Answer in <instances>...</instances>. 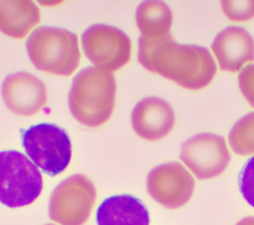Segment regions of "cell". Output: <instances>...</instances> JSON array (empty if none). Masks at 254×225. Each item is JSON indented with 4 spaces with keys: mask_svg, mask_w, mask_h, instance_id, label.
<instances>
[{
    "mask_svg": "<svg viewBox=\"0 0 254 225\" xmlns=\"http://www.w3.org/2000/svg\"><path fill=\"white\" fill-rule=\"evenodd\" d=\"M97 225H149L150 217L142 201L129 194L113 195L96 211Z\"/></svg>",
    "mask_w": 254,
    "mask_h": 225,
    "instance_id": "cell-13",
    "label": "cell"
},
{
    "mask_svg": "<svg viewBox=\"0 0 254 225\" xmlns=\"http://www.w3.org/2000/svg\"><path fill=\"white\" fill-rule=\"evenodd\" d=\"M26 49L36 68L48 73L68 76L79 65L77 36L65 29L37 28L29 36Z\"/></svg>",
    "mask_w": 254,
    "mask_h": 225,
    "instance_id": "cell-3",
    "label": "cell"
},
{
    "mask_svg": "<svg viewBox=\"0 0 254 225\" xmlns=\"http://www.w3.org/2000/svg\"><path fill=\"white\" fill-rule=\"evenodd\" d=\"M43 177L38 167L18 151L0 152V202L17 208L29 205L40 195Z\"/></svg>",
    "mask_w": 254,
    "mask_h": 225,
    "instance_id": "cell-4",
    "label": "cell"
},
{
    "mask_svg": "<svg viewBox=\"0 0 254 225\" xmlns=\"http://www.w3.org/2000/svg\"><path fill=\"white\" fill-rule=\"evenodd\" d=\"M95 197V187L87 177L72 175L53 191L50 216L62 225H82L90 215Z\"/></svg>",
    "mask_w": 254,
    "mask_h": 225,
    "instance_id": "cell-7",
    "label": "cell"
},
{
    "mask_svg": "<svg viewBox=\"0 0 254 225\" xmlns=\"http://www.w3.org/2000/svg\"><path fill=\"white\" fill-rule=\"evenodd\" d=\"M236 225H254V217L250 216V217L243 218Z\"/></svg>",
    "mask_w": 254,
    "mask_h": 225,
    "instance_id": "cell-20",
    "label": "cell"
},
{
    "mask_svg": "<svg viewBox=\"0 0 254 225\" xmlns=\"http://www.w3.org/2000/svg\"><path fill=\"white\" fill-rule=\"evenodd\" d=\"M211 50L224 71L236 72L254 60V39L242 27L230 26L220 31L212 42Z\"/></svg>",
    "mask_w": 254,
    "mask_h": 225,
    "instance_id": "cell-12",
    "label": "cell"
},
{
    "mask_svg": "<svg viewBox=\"0 0 254 225\" xmlns=\"http://www.w3.org/2000/svg\"><path fill=\"white\" fill-rule=\"evenodd\" d=\"M238 84L244 98L254 108V63L241 69L238 74Z\"/></svg>",
    "mask_w": 254,
    "mask_h": 225,
    "instance_id": "cell-19",
    "label": "cell"
},
{
    "mask_svg": "<svg viewBox=\"0 0 254 225\" xmlns=\"http://www.w3.org/2000/svg\"><path fill=\"white\" fill-rule=\"evenodd\" d=\"M228 142L235 154L254 155V112L243 116L232 126Z\"/></svg>",
    "mask_w": 254,
    "mask_h": 225,
    "instance_id": "cell-16",
    "label": "cell"
},
{
    "mask_svg": "<svg viewBox=\"0 0 254 225\" xmlns=\"http://www.w3.org/2000/svg\"><path fill=\"white\" fill-rule=\"evenodd\" d=\"M81 47L96 68L109 72L126 65L132 52L131 40L123 31L103 24L92 25L82 33Z\"/></svg>",
    "mask_w": 254,
    "mask_h": 225,
    "instance_id": "cell-6",
    "label": "cell"
},
{
    "mask_svg": "<svg viewBox=\"0 0 254 225\" xmlns=\"http://www.w3.org/2000/svg\"><path fill=\"white\" fill-rule=\"evenodd\" d=\"M1 92L8 109L20 116L29 117L37 114L48 101L45 83L37 76L25 71L6 76Z\"/></svg>",
    "mask_w": 254,
    "mask_h": 225,
    "instance_id": "cell-10",
    "label": "cell"
},
{
    "mask_svg": "<svg viewBox=\"0 0 254 225\" xmlns=\"http://www.w3.org/2000/svg\"><path fill=\"white\" fill-rule=\"evenodd\" d=\"M238 181L239 189L244 199L254 207V156L243 166Z\"/></svg>",
    "mask_w": 254,
    "mask_h": 225,
    "instance_id": "cell-18",
    "label": "cell"
},
{
    "mask_svg": "<svg viewBox=\"0 0 254 225\" xmlns=\"http://www.w3.org/2000/svg\"><path fill=\"white\" fill-rule=\"evenodd\" d=\"M22 145L28 158L52 176L64 171L71 158L68 135L52 123H40L23 131Z\"/></svg>",
    "mask_w": 254,
    "mask_h": 225,
    "instance_id": "cell-5",
    "label": "cell"
},
{
    "mask_svg": "<svg viewBox=\"0 0 254 225\" xmlns=\"http://www.w3.org/2000/svg\"><path fill=\"white\" fill-rule=\"evenodd\" d=\"M194 179L181 164L172 162L153 169L147 178L149 194L169 209L185 205L192 196Z\"/></svg>",
    "mask_w": 254,
    "mask_h": 225,
    "instance_id": "cell-9",
    "label": "cell"
},
{
    "mask_svg": "<svg viewBox=\"0 0 254 225\" xmlns=\"http://www.w3.org/2000/svg\"><path fill=\"white\" fill-rule=\"evenodd\" d=\"M230 159L224 138L212 133L196 134L181 148L182 162L198 179L218 176L225 170Z\"/></svg>",
    "mask_w": 254,
    "mask_h": 225,
    "instance_id": "cell-8",
    "label": "cell"
},
{
    "mask_svg": "<svg viewBox=\"0 0 254 225\" xmlns=\"http://www.w3.org/2000/svg\"><path fill=\"white\" fill-rule=\"evenodd\" d=\"M40 21V10L33 1H0V31L4 35L23 39Z\"/></svg>",
    "mask_w": 254,
    "mask_h": 225,
    "instance_id": "cell-14",
    "label": "cell"
},
{
    "mask_svg": "<svg viewBox=\"0 0 254 225\" xmlns=\"http://www.w3.org/2000/svg\"><path fill=\"white\" fill-rule=\"evenodd\" d=\"M136 23L144 38H160L170 34L173 25L171 8L161 1H146L136 10Z\"/></svg>",
    "mask_w": 254,
    "mask_h": 225,
    "instance_id": "cell-15",
    "label": "cell"
},
{
    "mask_svg": "<svg viewBox=\"0 0 254 225\" xmlns=\"http://www.w3.org/2000/svg\"><path fill=\"white\" fill-rule=\"evenodd\" d=\"M135 133L142 139L158 141L168 136L176 123L173 107L160 97H146L140 100L131 114Z\"/></svg>",
    "mask_w": 254,
    "mask_h": 225,
    "instance_id": "cell-11",
    "label": "cell"
},
{
    "mask_svg": "<svg viewBox=\"0 0 254 225\" xmlns=\"http://www.w3.org/2000/svg\"><path fill=\"white\" fill-rule=\"evenodd\" d=\"M116 81L109 71L85 67L73 78L68 93L71 115L87 127H99L113 113L116 98Z\"/></svg>",
    "mask_w": 254,
    "mask_h": 225,
    "instance_id": "cell-2",
    "label": "cell"
},
{
    "mask_svg": "<svg viewBox=\"0 0 254 225\" xmlns=\"http://www.w3.org/2000/svg\"><path fill=\"white\" fill-rule=\"evenodd\" d=\"M138 44V60L144 68L186 89H202L215 76L216 63L204 47L179 44L171 34L160 38L140 37Z\"/></svg>",
    "mask_w": 254,
    "mask_h": 225,
    "instance_id": "cell-1",
    "label": "cell"
},
{
    "mask_svg": "<svg viewBox=\"0 0 254 225\" xmlns=\"http://www.w3.org/2000/svg\"><path fill=\"white\" fill-rule=\"evenodd\" d=\"M224 15L233 22H247L254 18V0L251 1H221Z\"/></svg>",
    "mask_w": 254,
    "mask_h": 225,
    "instance_id": "cell-17",
    "label": "cell"
}]
</instances>
